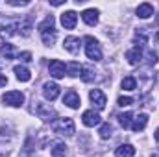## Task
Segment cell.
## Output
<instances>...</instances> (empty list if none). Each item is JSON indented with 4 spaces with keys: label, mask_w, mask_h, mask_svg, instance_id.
Listing matches in <instances>:
<instances>
[{
    "label": "cell",
    "mask_w": 159,
    "mask_h": 157,
    "mask_svg": "<svg viewBox=\"0 0 159 157\" xmlns=\"http://www.w3.org/2000/svg\"><path fill=\"white\" fill-rule=\"evenodd\" d=\"M50 4H52V6H61V4H63V0H54V2H50Z\"/></svg>",
    "instance_id": "obj_33"
},
{
    "label": "cell",
    "mask_w": 159,
    "mask_h": 157,
    "mask_svg": "<svg viewBox=\"0 0 159 157\" xmlns=\"http://www.w3.org/2000/svg\"><path fill=\"white\" fill-rule=\"evenodd\" d=\"M63 46H65V50L67 52H70V54H78L80 52V46H81V41L80 37H74V35H70V37H67V39L63 41Z\"/></svg>",
    "instance_id": "obj_10"
},
{
    "label": "cell",
    "mask_w": 159,
    "mask_h": 157,
    "mask_svg": "<svg viewBox=\"0 0 159 157\" xmlns=\"http://www.w3.org/2000/svg\"><path fill=\"white\" fill-rule=\"evenodd\" d=\"M146 41H148V37H146V34H144V30H139V32H135V43H139V44H135V46H144L146 44Z\"/></svg>",
    "instance_id": "obj_27"
},
{
    "label": "cell",
    "mask_w": 159,
    "mask_h": 157,
    "mask_svg": "<svg viewBox=\"0 0 159 157\" xmlns=\"http://www.w3.org/2000/svg\"><path fill=\"white\" fill-rule=\"evenodd\" d=\"M81 122L87 126V128H93V126H96V124H100V115L96 113V111H85L83 115H81Z\"/></svg>",
    "instance_id": "obj_12"
},
{
    "label": "cell",
    "mask_w": 159,
    "mask_h": 157,
    "mask_svg": "<svg viewBox=\"0 0 159 157\" xmlns=\"http://www.w3.org/2000/svg\"><path fill=\"white\" fill-rule=\"evenodd\" d=\"M17 28H19V34H20V35H24V37H28V35L32 34V24H28V22L19 24Z\"/></svg>",
    "instance_id": "obj_28"
},
{
    "label": "cell",
    "mask_w": 159,
    "mask_h": 157,
    "mask_svg": "<svg viewBox=\"0 0 159 157\" xmlns=\"http://www.w3.org/2000/svg\"><path fill=\"white\" fill-rule=\"evenodd\" d=\"M76 22H78V15H76V11H65V13L61 15V24H63V28L72 30V28L76 26Z\"/></svg>",
    "instance_id": "obj_8"
},
{
    "label": "cell",
    "mask_w": 159,
    "mask_h": 157,
    "mask_svg": "<svg viewBox=\"0 0 159 157\" xmlns=\"http://www.w3.org/2000/svg\"><path fill=\"white\" fill-rule=\"evenodd\" d=\"M126 59H128V63L129 65H139L141 63V59H143V50H141V46H133L131 50H128L126 52Z\"/></svg>",
    "instance_id": "obj_9"
},
{
    "label": "cell",
    "mask_w": 159,
    "mask_h": 157,
    "mask_svg": "<svg viewBox=\"0 0 159 157\" xmlns=\"http://www.w3.org/2000/svg\"><path fill=\"white\" fill-rule=\"evenodd\" d=\"M120 87L124 91H135L137 89V79L133 78V76H126V78L120 81Z\"/></svg>",
    "instance_id": "obj_20"
},
{
    "label": "cell",
    "mask_w": 159,
    "mask_h": 157,
    "mask_svg": "<svg viewBox=\"0 0 159 157\" xmlns=\"http://www.w3.org/2000/svg\"><path fill=\"white\" fill-rule=\"evenodd\" d=\"M131 104H133V98H131V96H120L119 98L120 107H128V105H131Z\"/></svg>",
    "instance_id": "obj_29"
},
{
    "label": "cell",
    "mask_w": 159,
    "mask_h": 157,
    "mask_svg": "<svg viewBox=\"0 0 159 157\" xmlns=\"http://www.w3.org/2000/svg\"><path fill=\"white\" fill-rule=\"evenodd\" d=\"M146 124H148V115L141 113V115H137V117L133 118V122H131V129H133V131H143V129L146 128Z\"/></svg>",
    "instance_id": "obj_15"
},
{
    "label": "cell",
    "mask_w": 159,
    "mask_h": 157,
    "mask_svg": "<svg viewBox=\"0 0 159 157\" xmlns=\"http://www.w3.org/2000/svg\"><path fill=\"white\" fill-rule=\"evenodd\" d=\"M152 15H154V6H152V4L144 2V4H141V6L137 7V17H139V19H148V17H152Z\"/></svg>",
    "instance_id": "obj_16"
},
{
    "label": "cell",
    "mask_w": 159,
    "mask_h": 157,
    "mask_svg": "<svg viewBox=\"0 0 159 157\" xmlns=\"http://www.w3.org/2000/svg\"><path fill=\"white\" fill-rule=\"evenodd\" d=\"M4 104L6 105H11V107H20L22 102H24V94L20 91H7L4 96H2Z\"/></svg>",
    "instance_id": "obj_4"
},
{
    "label": "cell",
    "mask_w": 159,
    "mask_h": 157,
    "mask_svg": "<svg viewBox=\"0 0 159 157\" xmlns=\"http://www.w3.org/2000/svg\"><path fill=\"white\" fill-rule=\"evenodd\" d=\"M156 141H157V142H159V128H157V129H156Z\"/></svg>",
    "instance_id": "obj_34"
},
{
    "label": "cell",
    "mask_w": 159,
    "mask_h": 157,
    "mask_svg": "<svg viewBox=\"0 0 159 157\" xmlns=\"http://www.w3.org/2000/svg\"><path fill=\"white\" fill-rule=\"evenodd\" d=\"M39 34L41 39L46 46H52L54 41H56V28H54V17L52 15H46L44 20L39 24Z\"/></svg>",
    "instance_id": "obj_1"
},
{
    "label": "cell",
    "mask_w": 159,
    "mask_h": 157,
    "mask_svg": "<svg viewBox=\"0 0 159 157\" xmlns=\"http://www.w3.org/2000/svg\"><path fill=\"white\" fill-rule=\"evenodd\" d=\"M65 155H67V146L63 142H59L52 148V157H65Z\"/></svg>",
    "instance_id": "obj_22"
},
{
    "label": "cell",
    "mask_w": 159,
    "mask_h": 157,
    "mask_svg": "<svg viewBox=\"0 0 159 157\" xmlns=\"http://www.w3.org/2000/svg\"><path fill=\"white\" fill-rule=\"evenodd\" d=\"M37 115H39V118H43L44 122H54V118H56V111H54L52 107H48V105L39 104V105H37Z\"/></svg>",
    "instance_id": "obj_13"
},
{
    "label": "cell",
    "mask_w": 159,
    "mask_h": 157,
    "mask_svg": "<svg viewBox=\"0 0 159 157\" xmlns=\"http://www.w3.org/2000/svg\"><path fill=\"white\" fill-rule=\"evenodd\" d=\"M6 83H7V78H6L4 74H0V87H4Z\"/></svg>",
    "instance_id": "obj_32"
},
{
    "label": "cell",
    "mask_w": 159,
    "mask_h": 157,
    "mask_svg": "<svg viewBox=\"0 0 159 157\" xmlns=\"http://www.w3.org/2000/svg\"><path fill=\"white\" fill-rule=\"evenodd\" d=\"M19 59L24 61V63H30V61H32V52H22V54H19Z\"/></svg>",
    "instance_id": "obj_31"
},
{
    "label": "cell",
    "mask_w": 159,
    "mask_h": 157,
    "mask_svg": "<svg viewBox=\"0 0 159 157\" xmlns=\"http://www.w3.org/2000/svg\"><path fill=\"white\" fill-rule=\"evenodd\" d=\"M81 19H83V22L89 24V26L98 24V9H85V11L81 13Z\"/></svg>",
    "instance_id": "obj_14"
},
{
    "label": "cell",
    "mask_w": 159,
    "mask_h": 157,
    "mask_svg": "<svg viewBox=\"0 0 159 157\" xmlns=\"http://www.w3.org/2000/svg\"><path fill=\"white\" fill-rule=\"evenodd\" d=\"M117 118H119V124L122 126V128H129V126H131V118H133V115H131V113H120Z\"/></svg>",
    "instance_id": "obj_23"
},
{
    "label": "cell",
    "mask_w": 159,
    "mask_h": 157,
    "mask_svg": "<svg viewBox=\"0 0 159 157\" xmlns=\"http://www.w3.org/2000/svg\"><path fill=\"white\" fill-rule=\"evenodd\" d=\"M48 72H50V76H52V78L61 79V78H65L67 67H65V63H61L59 59H52V61H50V65H48Z\"/></svg>",
    "instance_id": "obj_5"
},
{
    "label": "cell",
    "mask_w": 159,
    "mask_h": 157,
    "mask_svg": "<svg viewBox=\"0 0 159 157\" xmlns=\"http://www.w3.org/2000/svg\"><path fill=\"white\" fill-rule=\"evenodd\" d=\"M81 72H83V74H80V76H81V79H83L85 83L94 81V70H93V69H89V67H81Z\"/></svg>",
    "instance_id": "obj_21"
},
{
    "label": "cell",
    "mask_w": 159,
    "mask_h": 157,
    "mask_svg": "<svg viewBox=\"0 0 159 157\" xmlns=\"http://www.w3.org/2000/svg\"><path fill=\"white\" fill-rule=\"evenodd\" d=\"M67 72H69V76H80V72H81V65L76 63V61L69 63V65H67Z\"/></svg>",
    "instance_id": "obj_25"
},
{
    "label": "cell",
    "mask_w": 159,
    "mask_h": 157,
    "mask_svg": "<svg viewBox=\"0 0 159 157\" xmlns=\"http://www.w3.org/2000/svg\"><path fill=\"white\" fill-rule=\"evenodd\" d=\"M98 133H100V137H102V139H109V137H111V133H113L111 124H107V122H106V124H102V128H100V131H98Z\"/></svg>",
    "instance_id": "obj_26"
},
{
    "label": "cell",
    "mask_w": 159,
    "mask_h": 157,
    "mask_svg": "<svg viewBox=\"0 0 159 157\" xmlns=\"http://www.w3.org/2000/svg\"><path fill=\"white\" fill-rule=\"evenodd\" d=\"M63 104L69 105L70 109H78L80 107V96L76 91H67L65 96H63Z\"/></svg>",
    "instance_id": "obj_11"
},
{
    "label": "cell",
    "mask_w": 159,
    "mask_h": 157,
    "mask_svg": "<svg viewBox=\"0 0 159 157\" xmlns=\"http://www.w3.org/2000/svg\"><path fill=\"white\" fill-rule=\"evenodd\" d=\"M0 56L6 57V59H13V57H15V48H13V44L2 43V44H0Z\"/></svg>",
    "instance_id": "obj_19"
},
{
    "label": "cell",
    "mask_w": 159,
    "mask_h": 157,
    "mask_svg": "<svg viewBox=\"0 0 159 157\" xmlns=\"http://www.w3.org/2000/svg\"><path fill=\"white\" fill-rule=\"evenodd\" d=\"M146 61H148V65H156L157 63V54L152 52V50H148L146 52Z\"/></svg>",
    "instance_id": "obj_30"
},
{
    "label": "cell",
    "mask_w": 159,
    "mask_h": 157,
    "mask_svg": "<svg viewBox=\"0 0 159 157\" xmlns=\"http://www.w3.org/2000/svg\"><path fill=\"white\" fill-rule=\"evenodd\" d=\"M89 98H91V102H93V105L96 107V109H104L106 107V94L100 91V89H93L91 92H89Z\"/></svg>",
    "instance_id": "obj_7"
},
{
    "label": "cell",
    "mask_w": 159,
    "mask_h": 157,
    "mask_svg": "<svg viewBox=\"0 0 159 157\" xmlns=\"http://www.w3.org/2000/svg\"><path fill=\"white\" fill-rule=\"evenodd\" d=\"M154 39H156V43H159V32L156 34V35H154Z\"/></svg>",
    "instance_id": "obj_35"
},
{
    "label": "cell",
    "mask_w": 159,
    "mask_h": 157,
    "mask_svg": "<svg viewBox=\"0 0 159 157\" xmlns=\"http://www.w3.org/2000/svg\"><path fill=\"white\" fill-rule=\"evenodd\" d=\"M157 24H159V17H157Z\"/></svg>",
    "instance_id": "obj_36"
},
{
    "label": "cell",
    "mask_w": 159,
    "mask_h": 157,
    "mask_svg": "<svg viewBox=\"0 0 159 157\" xmlns=\"http://www.w3.org/2000/svg\"><path fill=\"white\" fill-rule=\"evenodd\" d=\"M13 72H15V76H17V79H19V81H30V79H32L30 70H28L26 67H22V65L13 67Z\"/></svg>",
    "instance_id": "obj_17"
},
{
    "label": "cell",
    "mask_w": 159,
    "mask_h": 157,
    "mask_svg": "<svg viewBox=\"0 0 159 157\" xmlns=\"http://www.w3.org/2000/svg\"><path fill=\"white\" fill-rule=\"evenodd\" d=\"M115 155L117 157H133L135 155V148L131 144H120L119 148L115 150Z\"/></svg>",
    "instance_id": "obj_18"
},
{
    "label": "cell",
    "mask_w": 159,
    "mask_h": 157,
    "mask_svg": "<svg viewBox=\"0 0 159 157\" xmlns=\"http://www.w3.org/2000/svg\"><path fill=\"white\" fill-rule=\"evenodd\" d=\"M85 54L91 61H100L102 59V50H100V44L98 41L91 35L85 37Z\"/></svg>",
    "instance_id": "obj_3"
},
{
    "label": "cell",
    "mask_w": 159,
    "mask_h": 157,
    "mask_svg": "<svg viewBox=\"0 0 159 157\" xmlns=\"http://www.w3.org/2000/svg\"><path fill=\"white\" fill-rule=\"evenodd\" d=\"M54 131H56L57 135H65V137L74 135V131H76V128H74V120L69 118V117L54 120Z\"/></svg>",
    "instance_id": "obj_2"
},
{
    "label": "cell",
    "mask_w": 159,
    "mask_h": 157,
    "mask_svg": "<svg viewBox=\"0 0 159 157\" xmlns=\"http://www.w3.org/2000/svg\"><path fill=\"white\" fill-rule=\"evenodd\" d=\"M15 28H17V24H4L0 28V35L2 37H11L15 34Z\"/></svg>",
    "instance_id": "obj_24"
},
{
    "label": "cell",
    "mask_w": 159,
    "mask_h": 157,
    "mask_svg": "<svg viewBox=\"0 0 159 157\" xmlns=\"http://www.w3.org/2000/svg\"><path fill=\"white\" fill-rule=\"evenodd\" d=\"M43 94H44V98H46V100L54 102V100L59 96V85H57V83H54V81L44 83V85H43Z\"/></svg>",
    "instance_id": "obj_6"
}]
</instances>
